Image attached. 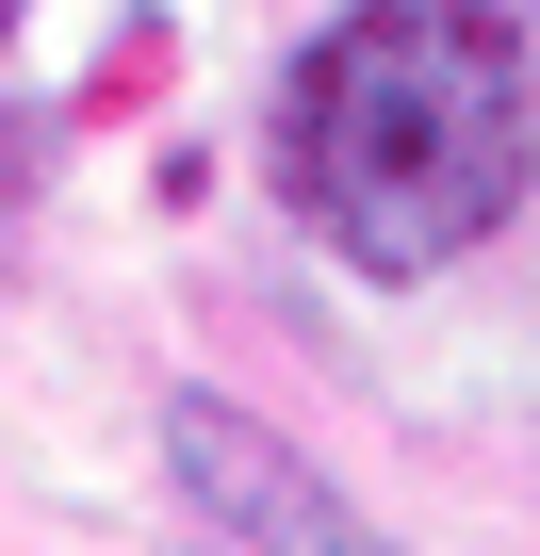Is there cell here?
I'll list each match as a JSON object with an SVG mask.
<instances>
[{
    "label": "cell",
    "mask_w": 540,
    "mask_h": 556,
    "mask_svg": "<svg viewBox=\"0 0 540 556\" xmlns=\"http://www.w3.org/2000/svg\"><path fill=\"white\" fill-rule=\"evenodd\" d=\"M296 229L361 278H442L540 197V34L507 0H344L262 99Z\"/></svg>",
    "instance_id": "1"
},
{
    "label": "cell",
    "mask_w": 540,
    "mask_h": 556,
    "mask_svg": "<svg viewBox=\"0 0 540 556\" xmlns=\"http://www.w3.org/2000/svg\"><path fill=\"white\" fill-rule=\"evenodd\" d=\"M164 475H180V556H377V523L229 393H164Z\"/></svg>",
    "instance_id": "2"
}]
</instances>
